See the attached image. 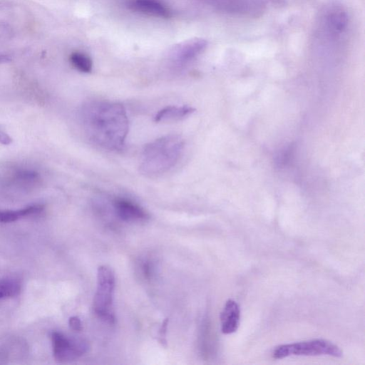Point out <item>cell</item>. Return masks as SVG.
<instances>
[{"label":"cell","instance_id":"7c38bea8","mask_svg":"<svg viewBox=\"0 0 365 365\" xmlns=\"http://www.w3.org/2000/svg\"><path fill=\"white\" fill-rule=\"evenodd\" d=\"M43 210L42 205H32L16 210H0V223H9L27 216L40 213Z\"/></svg>","mask_w":365,"mask_h":365},{"label":"cell","instance_id":"4fadbf2b","mask_svg":"<svg viewBox=\"0 0 365 365\" xmlns=\"http://www.w3.org/2000/svg\"><path fill=\"white\" fill-rule=\"evenodd\" d=\"M69 61L72 66L82 73H90L93 68L91 58L86 54L75 51L71 53Z\"/></svg>","mask_w":365,"mask_h":365},{"label":"cell","instance_id":"7a4b0ae2","mask_svg":"<svg viewBox=\"0 0 365 365\" xmlns=\"http://www.w3.org/2000/svg\"><path fill=\"white\" fill-rule=\"evenodd\" d=\"M184 148L179 135H167L145 145L140 158V170L148 176L164 174L178 162Z\"/></svg>","mask_w":365,"mask_h":365},{"label":"cell","instance_id":"ba28073f","mask_svg":"<svg viewBox=\"0 0 365 365\" xmlns=\"http://www.w3.org/2000/svg\"><path fill=\"white\" fill-rule=\"evenodd\" d=\"M128 9L133 12L150 16L169 19L172 11L159 0H128Z\"/></svg>","mask_w":365,"mask_h":365},{"label":"cell","instance_id":"277c9868","mask_svg":"<svg viewBox=\"0 0 365 365\" xmlns=\"http://www.w3.org/2000/svg\"><path fill=\"white\" fill-rule=\"evenodd\" d=\"M319 356L329 355L340 358L343 356L341 349L332 342L325 339H312L305 341L279 345L274 350V359H283L289 356Z\"/></svg>","mask_w":365,"mask_h":365},{"label":"cell","instance_id":"5b68a950","mask_svg":"<svg viewBox=\"0 0 365 365\" xmlns=\"http://www.w3.org/2000/svg\"><path fill=\"white\" fill-rule=\"evenodd\" d=\"M50 337L53 356L59 362H67L78 359L88 349V345L84 340L70 338L59 331H52Z\"/></svg>","mask_w":365,"mask_h":365},{"label":"cell","instance_id":"30bf717a","mask_svg":"<svg viewBox=\"0 0 365 365\" xmlns=\"http://www.w3.org/2000/svg\"><path fill=\"white\" fill-rule=\"evenodd\" d=\"M221 322V331L225 334L235 332L240 325V309L238 304L228 299L220 315Z\"/></svg>","mask_w":365,"mask_h":365},{"label":"cell","instance_id":"d6986e66","mask_svg":"<svg viewBox=\"0 0 365 365\" xmlns=\"http://www.w3.org/2000/svg\"><path fill=\"white\" fill-rule=\"evenodd\" d=\"M12 143V138L4 131L0 130V143L7 145Z\"/></svg>","mask_w":365,"mask_h":365},{"label":"cell","instance_id":"2e32d148","mask_svg":"<svg viewBox=\"0 0 365 365\" xmlns=\"http://www.w3.org/2000/svg\"><path fill=\"white\" fill-rule=\"evenodd\" d=\"M11 34V30L9 25L0 21V40L6 38Z\"/></svg>","mask_w":365,"mask_h":365},{"label":"cell","instance_id":"8fae6325","mask_svg":"<svg viewBox=\"0 0 365 365\" xmlns=\"http://www.w3.org/2000/svg\"><path fill=\"white\" fill-rule=\"evenodd\" d=\"M193 111L194 109L188 106H168L158 110L154 117V120L165 122L180 120L188 116Z\"/></svg>","mask_w":365,"mask_h":365},{"label":"cell","instance_id":"6da1fadb","mask_svg":"<svg viewBox=\"0 0 365 365\" xmlns=\"http://www.w3.org/2000/svg\"><path fill=\"white\" fill-rule=\"evenodd\" d=\"M83 122L88 139L95 145L110 151L123 148L129 122L126 110L120 103L91 101L84 106Z\"/></svg>","mask_w":365,"mask_h":365},{"label":"cell","instance_id":"5bb4252c","mask_svg":"<svg viewBox=\"0 0 365 365\" xmlns=\"http://www.w3.org/2000/svg\"><path fill=\"white\" fill-rule=\"evenodd\" d=\"M21 291V284L15 279H0V299L16 296Z\"/></svg>","mask_w":365,"mask_h":365},{"label":"cell","instance_id":"52a82bcc","mask_svg":"<svg viewBox=\"0 0 365 365\" xmlns=\"http://www.w3.org/2000/svg\"><path fill=\"white\" fill-rule=\"evenodd\" d=\"M322 20L326 32L334 37L344 34L349 25V16L346 11L336 5L328 7L324 12Z\"/></svg>","mask_w":365,"mask_h":365},{"label":"cell","instance_id":"e0dca14e","mask_svg":"<svg viewBox=\"0 0 365 365\" xmlns=\"http://www.w3.org/2000/svg\"><path fill=\"white\" fill-rule=\"evenodd\" d=\"M168 319H165L164 322H163L161 327L159 331V335H160V341L162 344L166 343V340L165 339V334L167 331V327H168Z\"/></svg>","mask_w":365,"mask_h":365},{"label":"cell","instance_id":"9a60e30c","mask_svg":"<svg viewBox=\"0 0 365 365\" xmlns=\"http://www.w3.org/2000/svg\"><path fill=\"white\" fill-rule=\"evenodd\" d=\"M68 324L71 329L79 331L82 329V323L79 317L73 316L69 318Z\"/></svg>","mask_w":365,"mask_h":365},{"label":"cell","instance_id":"ac0fdd59","mask_svg":"<svg viewBox=\"0 0 365 365\" xmlns=\"http://www.w3.org/2000/svg\"><path fill=\"white\" fill-rule=\"evenodd\" d=\"M143 273L145 277L150 278L152 274V266L150 262H145L142 266Z\"/></svg>","mask_w":365,"mask_h":365},{"label":"cell","instance_id":"9c48e42d","mask_svg":"<svg viewBox=\"0 0 365 365\" xmlns=\"http://www.w3.org/2000/svg\"><path fill=\"white\" fill-rule=\"evenodd\" d=\"M113 207L116 215L123 221H141L148 217V213L143 208L128 199L120 197L114 199Z\"/></svg>","mask_w":365,"mask_h":365},{"label":"cell","instance_id":"3957f363","mask_svg":"<svg viewBox=\"0 0 365 365\" xmlns=\"http://www.w3.org/2000/svg\"><path fill=\"white\" fill-rule=\"evenodd\" d=\"M115 274L108 266L102 265L97 271V286L93 298V309L96 315L108 324L115 320L113 309Z\"/></svg>","mask_w":365,"mask_h":365},{"label":"cell","instance_id":"8992f818","mask_svg":"<svg viewBox=\"0 0 365 365\" xmlns=\"http://www.w3.org/2000/svg\"><path fill=\"white\" fill-rule=\"evenodd\" d=\"M207 45V41L201 38L184 41L173 48L170 58L178 66L185 65L202 53Z\"/></svg>","mask_w":365,"mask_h":365}]
</instances>
